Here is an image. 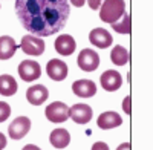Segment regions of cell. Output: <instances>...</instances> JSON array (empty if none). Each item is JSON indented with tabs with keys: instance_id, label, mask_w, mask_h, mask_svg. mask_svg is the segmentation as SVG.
Returning a JSON list of instances; mask_svg holds the SVG:
<instances>
[{
	"instance_id": "6da1fadb",
	"label": "cell",
	"mask_w": 153,
	"mask_h": 150,
	"mask_svg": "<svg viewBox=\"0 0 153 150\" xmlns=\"http://www.w3.org/2000/svg\"><path fill=\"white\" fill-rule=\"evenodd\" d=\"M16 12L25 29L37 37H48L66 26L69 0H16Z\"/></svg>"
},
{
	"instance_id": "7a4b0ae2",
	"label": "cell",
	"mask_w": 153,
	"mask_h": 150,
	"mask_svg": "<svg viewBox=\"0 0 153 150\" xmlns=\"http://www.w3.org/2000/svg\"><path fill=\"white\" fill-rule=\"evenodd\" d=\"M100 8V19L104 23L112 25L120 20L126 12V2L124 0H104Z\"/></svg>"
},
{
	"instance_id": "3957f363",
	"label": "cell",
	"mask_w": 153,
	"mask_h": 150,
	"mask_svg": "<svg viewBox=\"0 0 153 150\" xmlns=\"http://www.w3.org/2000/svg\"><path fill=\"white\" fill-rule=\"evenodd\" d=\"M45 114L51 123L60 124V123H65L69 118V107L61 101H54L46 107Z\"/></svg>"
},
{
	"instance_id": "277c9868",
	"label": "cell",
	"mask_w": 153,
	"mask_h": 150,
	"mask_svg": "<svg viewBox=\"0 0 153 150\" xmlns=\"http://www.w3.org/2000/svg\"><path fill=\"white\" fill-rule=\"evenodd\" d=\"M78 68L84 72H94L100 66V55L94 49H83L76 58Z\"/></svg>"
},
{
	"instance_id": "5b68a950",
	"label": "cell",
	"mask_w": 153,
	"mask_h": 150,
	"mask_svg": "<svg viewBox=\"0 0 153 150\" xmlns=\"http://www.w3.org/2000/svg\"><path fill=\"white\" fill-rule=\"evenodd\" d=\"M20 49H23L25 54L37 57L45 52V42L37 35H25L20 42Z\"/></svg>"
},
{
	"instance_id": "8992f818",
	"label": "cell",
	"mask_w": 153,
	"mask_h": 150,
	"mask_svg": "<svg viewBox=\"0 0 153 150\" xmlns=\"http://www.w3.org/2000/svg\"><path fill=\"white\" fill-rule=\"evenodd\" d=\"M19 75L23 81H35L40 78L42 68L37 61L32 60H25L19 65Z\"/></svg>"
},
{
	"instance_id": "52a82bcc",
	"label": "cell",
	"mask_w": 153,
	"mask_h": 150,
	"mask_svg": "<svg viewBox=\"0 0 153 150\" xmlns=\"http://www.w3.org/2000/svg\"><path fill=\"white\" fill-rule=\"evenodd\" d=\"M92 115H94V110L89 104L78 103V104H74L72 107H69V118H72V121L76 124L89 123L92 120Z\"/></svg>"
},
{
	"instance_id": "ba28073f",
	"label": "cell",
	"mask_w": 153,
	"mask_h": 150,
	"mask_svg": "<svg viewBox=\"0 0 153 150\" xmlns=\"http://www.w3.org/2000/svg\"><path fill=\"white\" fill-rule=\"evenodd\" d=\"M31 129V120L28 117H19L9 124L8 133L12 140H22Z\"/></svg>"
},
{
	"instance_id": "9c48e42d",
	"label": "cell",
	"mask_w": 153,
	"mask_h": 150,
	"mask_svg": "<svg viewBox=\"0 0 153 150\" xmlns=\"http://www.w3.org/2000/svg\"><path fill=\"white\" fill-rule=\"evenodd\" d=\"M46 72H48L51 80H54V81H63V80L68 77V65L65 63V61L58 60V58H52V60L48 61Z\"/></svg>"
},
{
	"instance_id": "30bf717a",
	"label": "cell",
	"mask_w": 153,
	"mask_h": 150,
	"mask_svg": "<svg viewBox=\"0 0 153 150\" xmlns=\"http://www.w3.org/2000/svg\"><path fill=\"white\" fill-rule=\"evenodd\" d=\"M101 87L107 92H113V91H118L121 84H123V77L121 74L117 72V71H106L103 75H101Z\"/></svg>"
},
{
	"instance_id": "8fae6325",
	"label": "cell",
	"mask_w": 153,
	"mask_h": 150,
	"mask_svg": "<svg viewBox=\"0 0 153 150\" xmlns=\"http://www.w3.org/2000/svg\"><path fill=\"white\" fill-rule=\"evenodd\" d=\"M89 40H91V43L94 46L106 49L112 45V35L104 28H95V29L91 31V34H89Z\"/></svg>"
},
{
	"instance_id": "7c38bea8",
	"label": "cell",
	"mask_w": 153,
	"mask_h": 150,
	"mask_svg": "<svg viewBox=\"0 0 153 150\" xmlns=\"http://www.w3.org/2000/svg\"><path fill=\"white\" fill-rule=\"evenodd\" d=\"M72 92L80 98H91L97 94V86L91 80H76L72 84Z\"/></svg>"
},
{
	"instance_id": "4fadbf2b",
	"label": "cell",
	"mask_w": 153,
	"mask_h": 150,
	"mask_svg": "<svg viewBox=\"0 0 153 150\" xmlns=\"http://www.w3.org/2000/svg\"><path fill=\"white\" fill-rule=\"evenodd\" d=\"M49 97V91L43 84H35V86H31L29 89L26 91V98L28 101L32 104V106H40L43 104Z\"/></svg>"
},
{
	"instance_id": "5bb4252c",
	"label": "cell",
	"mask_w": 153,
	"mask_h": 150,
	"mask_svg": "<svg viewBox=\"0 0 153 150\" xmlns=\"http://www.w3.org/2000/svg\"><path fill=\"white\" fill-rule=\"evenodd\" d=\"M98 127L103 129V130H109V129H113V127H118L123 124V118L120 114L117 112H104L98 117Z\"/></svg>"
},
{
	"instance_id": "9a60e30c",
	"label": "cell",
	"mask_w": 153,
	"mask_h": 150,
	"mask_svg": "<svg viewBox=\"0 0 153 150\" xmlns=\"http://www.w3.org/2000/svg\"><path fill=\"white\" fill-rule=\"evenodd\" d=\"M54 46H55V51L60 55H66L68 57V55H72L75 52V40H74V37L69 35V34L57 37Z\"/></svg>"
},
{
	"instance_id": "2e32d148",
	"label": "cell",
	"mask_w": 153,
	"mask_h": 150,
	"mask_svg": "<svg viewBox=\"0 0 153 150\" xmlns=\"http://www.w3.org/2000/svg\"><path fill=\"white\" fill-rule=\"evenodd\" d=\"M19 46L16 45V40L9 35L0 37V60H9L16 54Z\"/></svg>"
},
{
	"instance_id": "e0dca14e",
	"label": "cell",
	"mask_w": 153,
	"mask_h": 150,
	"mask_svg": "<svg viewBox=\"0 0 153 150\" xmlns=\"http://www.w3.org/2000/svg\"><path fill=\"white\" fill-rule=\"evenodd\" d=\"M49 141L55 149H65L71 143V135L66 129H55L51 132L49 135Z\"/></svg>"
},
{
	"instance_id": "ac0fdd59",
	"label": "cell",
	"mask_w": 153,
	"mask_h": 150,
	"mask_svg": "<svg viewBox=\"0 0 153 150\" xmlns=\"http://www.w3.org/2000/svg\"><path fill=\"white\" fill-rule=\"evenodd\" d=\"M19 89V84L11 75H0V95L12 97Z\"/></svg>"
},
{
	"instance_id": "d6986e66",
	"label": "cell",
	"mask_w": 153,
	"mask_h": 150,
	"mask_svg": "<svg viewBox=\"0 0 153 150\" xmlns=\"http://www.w3.org/2000/svg\"><path fill=\"white\" fill-rule=\"evenodd\" d=\"M110 60H112V63H115L117 66H126L129 63V52H127V49L123 48L121 45H117L110 52Z\"/></svg>"
},
{
	"instance_id": "ffe728a7",
	"label": "cell",
	"mask_w": 153,
	"mask_h": 150,
	"mask_svg": "<svg viewBox=\"0 0 153 150\" xmlns=\"http://www.w3.org/2000/svg\"><path fill=\"white\" fill-rule=\"evenodd\" d=\"M110 26L113 28L115 32L118 34H130L132 31V22H130V16L127 14V12H124V14L121 16L120 20H117L115 23H112Z\"/></svg>"
},
{
	"instance_id": "44dd1931",
	"label": "cell",
	"mask_w": 153,
	"mask_h": 150,
	"mask_svg": "<svg viewBox=\"0 0 153 150\" xmlns=\"http://www.w3.org/2000/svg\"><path fill=\"white\" fill-rule=\"evenodd\" d=\"M11 115V106L5 101H0V123H3Z\"/></svg>"
},
{
	"instance_id": "7402d4cb",
	"label": "cell",
	"mask_w": 153,
	"mask_h": 150,
	"mask_svg": "<svg viewBox=\"0 0 153 150\" xmlns=\"http://www.w3.org/2000/svg\"><path fill=\"white\" fill-rule=\"evenodd\" d=\"M86 2L89 3V8L91 9H100L101 3H103L104 0H86Z\"/></svg>"
},
{
	"instance_id": "603a6c76",
	"label": "cell",
	"mask_w": 153,
	"mask_h": 150,
	"mask_svg": "<svg viewBox=\"0 0 153 150\" xmlns=\"http://www.w3.org/2000/svg\"><path fill=\"white\" fill-rule=\"evenodd\" d=\"M130 101H132V100H130V97H126L124 98V101H123V109H124V112H126V114H130Z\"/></svg>"
},
{
	"instance_id": "cb8c5ba5",
	"label": "cell",
	"mask_w": 153,
	"mask_h": 150,
	"mask_svg": "<svg viewBox=\"0 0 153 150\" xmlns=\"http://www.w3.org/2000/svg\"><path fill=\"white\" fill-rule=\"evenodd\" d=\"M92 150H109V146H107L106 143L98 141V143H95V144L92 146Z\"/></svg>"
},
{
	"instance_id": "d4e9b609",
	"label": "cell",
	"mask_w": 153,
	"mask_h": 150,
	"mask_svg": "<svg viewBox=\"0 0 153 150\" xmlns=\"http://www.w3.org/2000/svg\"><path fill=\"white\" fill-rule=\"evenodd\" d=\"M5 147H6V136L0 132V150L5 149Z\"/></svg>"
},
{
	"instance_id": "484cf974",
	"label": "cell",
	"mask_w": 153,
	"mask_h": 150,
	"mask_svg": "<svg viewBox=\"0 0 153 150\" xmlns=\"http://www.w3.org/2000/svg\"><path fill=\"white\" fill-rule=\"evenodd\" d=\"M71 3H72L74 6H76V8H81V6L86 3V0H71Z\"/></svg>"
},
{
	"instance_id": "4316f807",
	"label": "cell",
	"mask_w": 153,
	"mask_h": 150,
	"mask_svg": "<svg viewBox=\"0 0 153 150\" xmlns=\"http://www.w3.org/2000/svg\"><path fill=\"white\" fill-rule=\"evenodd\" d=\"M22 150H42V149L37 147V146H34V144H28V146H25Z\"/></svg>"
},
{
	"instance_id": "83f0119b",
	"label": "cell",
	"mask_w": 153,
	"mask_h": 150,
	"mask_svg": "<svg viewBox=\"0 0 153 150\" xmlns=\"http://www.w3.org/2000/svg\"><path fill=\"white\" fill-rule=\"evenodd\" d=\"M117 150H130V144H129V143H124V144H121Z\"/></svg>"
}]
</instances>
